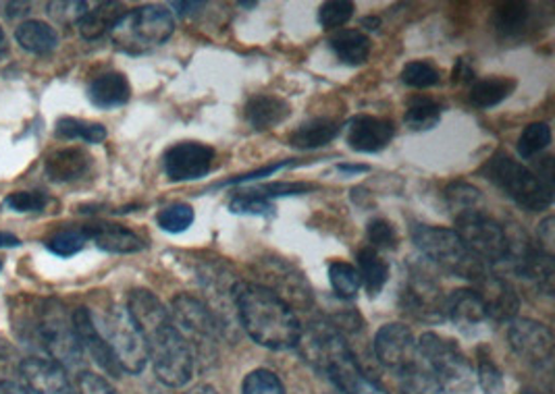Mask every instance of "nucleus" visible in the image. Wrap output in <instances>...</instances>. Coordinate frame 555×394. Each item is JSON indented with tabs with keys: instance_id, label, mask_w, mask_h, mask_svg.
<instances>
[{
	"instance_id": "nucleus-1",
	"label": "nucleus",
	"mask_w": 555,
	"mask_h": 394,
	"mask_svg": "<svg viewBox=\"0 0 555 394\" xmlns=\"http://www.w3.org/2000/svg\"><path fill=\"white\" fill-rule=\"evenodd\" d=\"M127 312L144 337L156 378L171 389L185 386L194 371V357L169 310L149 289H133L127 299Z\"/></svg>"
},
{
	"instance_id": "nucleus-2",
	"label": "nucleus",
	"mask_w": 555,
	"mask_h": 394,
	"mask_svg": "<svg viewBox=\"0 0 555 394\" xmlns=\"http://www.w3.org/2000/svg\"><path fill=\"white\" fill-rule=\"evenodd\" d=\"M235 318L254 343L273 351L294 349L300 343L302 324L294 307L260 283L235 280L231 287Z\"/></svg>"
},
{
	"instance_id": "nucleus-3",
	"label": "nucleus",
	"mask_w": 555,
	"mask_h": 394,
	"mask_svg": "<svg viewBox=\"0 0 555 394\" xmlns=\"http://www.w3.org/2000/svg\"><path fill=\"white\" fill-rule=\"evenodd\" d=\"M15 332L26 341L36 343L61 368L76 370L83 362V349L77 339L74 316L56 299H27L13 307Z\"/></svg>"
},
{
	"instance_id": "nucleus-4",
	"label": "nucleus",
	"mask_w": 555,
	"mask_h": 394,
	"mask_svg": "<svg viewBox=\"0 0 555 394\" xmlns=\"http://www.w3.org/2000/svg\"><path fill=\"white\" fill-rule=\"evenodd\" d=\"M298 346L302 349L306 362L314 370L327 376L341 393H353L364 373L356 362L352 349L335 324L325 320L312 321L302 330Z\"/></svg>"
},
{
	"instance_id": "nucleus-5",
	"label": "nucleus",
	"mask_w": 555,
	"mask_h": 394,
	"mask_svg": "<svg viewBox=\"0 0 555 394\" xmlns=\"http://www.w3.org/2000/svg\"><path fill=\"white\" fill-rule=\"evenodd\" d=\"M482 174L504 194L509 197L514 203L529 212H543L552 206L554 201V189L543 185L539 176L507 156L505 152L493 154L485 167Z\"/></svg>"
},
{
	"instance_id": "nucleus-6",
	"label": "nucleus",
	"mask_w": 555,
	"mask_h": 394,
	"mask_svg": "<svg viewBox=\"0 0 555 394\" xmlns=\"http://www.w3.org/2000/svg\"><path fill=\"white\" fill-rule=\"evenodd\" d=\"M176 31L171 11L165 6L146 4L126 11V15L111 29L115 49L127 54H144L163 47Z\"/></svg>"
},
{
	"instance_id": "nucleus-7",
	"label": "nucleus",
	"mask_w": 555,
	"mask_h": 394,
	"mask_svg": "<svg viewBox=\"0 0 555 394\" xmlns=\"http://www.w3.org/2000/svg\"><path fill=\"white\" fill-rule=\"evenodd\" d=\"M412 241L433 264L470 283H477L485 272L491 271L466 249L462 239L455 235L454 228L416 224L412 226Z\"/></svg>"
},
{
	"instance_id": "nucleus-8",
	"label": "nucleus",
	"mask_w": 555,
	"mask_h": 394,
	"mask_svg": "<svg viewBox=\"0 0 555 394\" xmlns=\"http://www.w3.org/2000/svg\"><path fill=\"white\" fill-rule=\"evenodd\" d=\"M104 343L111 349L121 371L140 373L149 364V349L135 321L131 320L127 307L108 305L101 314L90 312Z\"/></svg>"
},
{
	"instance_id": "nucleus-9",
	"label": "nucleus",
	"mask_w": 555,
	"mask_h": 394,
	"mask_svg": "<svg viewBox=\"0 0 555 394\" xmlns=\"http://www.w3.org/2000/svg\"><path fill=\"white\" fill-rule=\"evenodd\" d=\"M455 235L466 249L477 255L491 271L509 264V233L502 222L491 219L482 210H470L454 216Z\"/></svg>"
},
{
	"instance_id": "nucleus-10",
	"label": "nucleus",
	"mask_w": 555,
	"mask_h": 394,
	"mask_svg": "<svg viewBox=\"0 0 555 394\" xmlns=\"http://www.w3.org/2000/svg\"><path fill=\"white\" fill-rule=\"evenodd\" d=\"M171 318L176 324L179 334L190 346L194 349L198 359L206 364L217 357V346H219V324L215 320L212 312L208 305H204L201 299L179 293L171 301Z\"/></svg>"
},
{
	"instance_id": "nucleus-11",
	"label": "nucleus",
	"mask_w": 555,
	"mask_h": 394,
	"mask_svg": "<svg viewBox=\"0 0 555 394\" xmlns=\"http://www.w3.org/2000/svg\"><path fill=\"white\" fill-rule=\"evenodd\" d=\"M418 359H423V370L430 373L441 386L450 382H460L470 373V366L452 339L439 337L435 332H425L416 343Z\"/></svg>"
},
{
	"instance_id": "nucleus-12",
	"label": "nucleus",
	"mask_w": 555,
	"mask_h": 394,
	"mask_svg": "<svg viewBox=\"0 0 555 394\" xmlns=\"http://www.w3.org/2000/svg\"><path fill=\"white\" fill-rule=\"evenodd\" d=\"M446 299L441 287L427 272L414 271L400 293V305L414 320L441 324L446 320Z\"/></svg>"
},
{
	"instance_id": "nucleus-13",
	"label": "nucleus",
	"mask_w": 555,
	"mask_h": 394,
	"mask_svg": "<svg viewBox=\"0 0 555 394\" xmlns=\"http://www.w3.org/2000/svg\"><path fill=\"white\" fill-rule=\"evenodd\" d=\"M375 355L387 370L405 376L418 368V349L412 330L400 324H385L375 334Z\"/></svg>"
},
{
	"instance_id": "nucleus-14",
	"label": "nucleus",
	"mask_w": 555,
	"mask_h": 394,
	"mask_svg": "<svg viewBox=\"0 0 555 394\" xmlns=\"http://www.w3.org/2000/svg\"><path fill=\"white\" fill-rule=\"evenodd\" d=\"M509 345L534 368H550L554 359V334L541 321L514 318L507 328Z\"/></svg>"
},
{
	"instance_id": "nucleus-15",
	"label": "nucleus",
	"mask_w": 555,
	"mask_h": 394,
	"mask_svg": "<svg viewBox=\"0 0 555 394\" xmlns=\"http://www.w3.org/2000/svg\"><path fill=\"white\" fill-rule=\"evenodd\" d=\"M215 149L201 142H179L165 152V173L171 181H198L210 173Z\"/></svg>"
},
{
	"instance_id": "nucleus-16",
	"label": "nucleus",
	"mask_w": 555,
	"mask_h": 394,
	"mask_svg": "<svg viewBox=\"0 0 555 394\" xmlns=\"http://www.w3.org/2000/svg\"><path fill=\"white\" fill-rule=\"evenodd\" d=\"M20 376L34 394H77L67 370L44 357H29L22 362Z\"/></svg>"
},
{
	"instance_id": "nucleus-17",
	"label": "nucleus",
	"mask_w": 555,
	"mask_h": 394,
	"mask_svg": "<svg viewBox=\"0 0 555 394\" xmlns=\"http://www.w3.org/2000/svg\"><path fill=\"white\" fill-rule=\"evenodd\" d=\"M475 285H477L475 291L482 297V301L487 305L489 318L498 321H512L516 318L520 301L505 278L489 271L485 272Z\"/></svg>"
},
{
	"instance_id": "nucleus-18",
	"label": "nucleus",
	"mask_w": 555,
	"mask_h": 394,
	"mask_svg": "<svg viewBox=\"0 0 555 394\" xmlns=\"http://www.w3.org/2000/svg\"><path fill=\"white\" fill-rule=\"evenodd\" d=\"M396 135V124L389 119H379L371 115H358L348 123L346 140L350 148L362 154H377L387 148Z\"/></svg>"
},
{
	"instance_id": "nucleus-19",
	"label": "nucleus",
	"mask_w": 555,
	"mask_h": 394,
	"mask_svg": "<svg viewBox=\"0 0 555 394\" xmlns=\"http://www.w3.org/2000/svg\"><path fill=\"white\" fill-rule=\"evenodd\" d=\"M260 274L267 276V280H271V285H262V287L271 289L285 303H289V305H294V303L310 305L312 296H310V289H308L300 272L294 271L292 266L279 262L275 258H271V260L262 262Z\"/></svg>"
},
{
	"instance_id": "nucleus-20",
	"label": "nucleus",
	"mask_w": 555,
	"mask_h": 394,
	"mask_svg": "<svg viewBox=\"0 0 555 394\" xmlns=\"http://www.w3.org/2000/svg\"><path fill=\"white\" fill-rule=\"evenodd\" d=\"M74 326H76L77 339L81 343L83 353H88L102 371H106L113 378H119L124 371L119 368L117 359L113 357L108 345L104 343L88 307H77L74 314Z\"/></svg>"
},
{
	"instance_id": "nucleus-21",
	"label": "nucleus",
	"mask_w": 555,
	"mask_h": 394,
	"mask_svg": "<svg viewBox=\"0 0 555 394\" xmlns=\"http://www.w3.org/2000/svg\"><path fill=\"white\" fill-rule=\"evenodd\" d=\"M446 318L468 332L489 320V314L482 297L475 289H457L446 299Z\"/></svg>"
},
{
	"instance_id": "nucleus-22",
	"label": "nucleus",
	"mask_w": 555,
	"mask_h": 394,
	"mask_svg": "<svg viewBox=\"0 0 555 394\" xmlns=\"http://www.w3.org/2000/svg\"><path fill=\"white\" fill-rule=\"evenodd\" d=\"M83 228L88 239L108 253H138L146 247L140 235H135L133 231H129L121 224L101 222V224H88Z\"/></svg>"
},
{
	"instance_id": "nucleus-23",
	"label": "nucleus",
	"mask_w": 555,
	"mask_h": 394,
	"mask_svg": "<svg viewBox=\"0 0 555 394\" xmlns=\"http://www.w3.org/2000/svg\"><path fill=\"white\" fill-rule=\"evenodd\" d=\"M292 115L289 102L273 94H258L248 100L244 108V119L256 131H269L283 123Z\"/></svg>"
},
{
	"instance_id": "nucleus-24",
	"label": "nucleus",
	"mask_w": 555,
	"mask_h": 394,
	"mask_svg": "<svg viewBox=\"0 0 555 394\" xmlns=\"http://www.w3.org/2000/svg\"><path fill=\"white\" fill-rule=\"evenodd\" d=\"M92 167V156L83 148H61L54 149L51 156L47 158V174L56 183H67L76 181L79 176L90 171Z\"/></svg>"
},
{
	"instance_id": "nucleus-25",
	"label": "nucleus",
	"mask_w": 555,
	"mask_h": 394,
	"mask_svg": "<svg viewBox=\"0 0 555 394\" xmlns=\"http://www.w3.org/2000/svg\"><path fill=\"white\" fill-rule=\"evenodd\" d=\"M88 98L96 108L111 110L129 102L131 86L124 74L111 71V74L99 75L88 88Z\"/></svg>"
},
{
	"instance_id": "nucleus-26",
	"label": "nucleus",
	"mask_w": 555,
	"mask_h": 394,
	"mask_svg": "<svg viewBox=\"0 0 555 394\" xmlns=\"http://www.w3.org/2000/svg\"><path fill=\"white\" fill-rule=\"evenodd\" d=\"M124 15H126V6L121 2H96V4H90V9L79 19L77 27L86 40H99L106 31L111 34V29Z\"/></svg>"
},
{
	"instance_id": "nucleus-27",
	"label": "nucleus",
	"mask_w": 555,
	"mask_h": 394,
	"mask_svg": "<svg viewBox=\"0 0 555 394\" xmlns=\"http://www.w3.org/2000/svg\"><path fill=\"white\" fill-rule=\"evenodd\" d=\"M328 44L341 63L352 65V67L364 65L373 50L371 38L366 34H362L360 29H337L328 38Z\"/></svg>"
},
{
	"instance_id": "nucleus-28",
	"label": "nucleus",
	"mask_w": 555,
	"mask_h": 394,
	"mask_svg": "<svg viewBox=\"0 0 555 394\" xmlns=\"http://www.w3.org/2000/svg\"><path fill=\"white\" fill-rule=\"evenodd\" d=\"M358 262V272H360V280L366 287V293L371 297L379 296L383 287L389 280V264L387 260L380 255L377 249L373 247H362L356 255Z\"/></svg>"
},
{
	"instance_id": "nucleus-29",
	"label": "nucleus",
	"mask_w": 555,
	"mask_h": 394,
	"mask_svg": "<svg viewBox=\"0 0 555 394\" xmlns=\"http://www.w3.org/2000/svg\"><path fill=\"white\" fill-rule=\"evenodd\" d=\"M339 135V123L331 119H312L308 123H302L292 135H289V146L298 149L323 148L331 144Z\"/></svg>"
},
{
	"instance_id": "nucleus-30",
	"label": "nucleus",
	"mask_w": 555,
	"mask_h": 394,
	"mask_svg": "<svg viewBox=\"0 0 555 394\" xmlns=\"http://www.w3.org/2000/svg\"><path fill=\"white\" fill-rule=\"evenodd\" d=\"M15 40L31 54H49L59 47V34L54 31V27L38 19L20 25L15 29Z\"/></svg>"
},
{
	"instance_id": "nucleus-31",
	"label": "nucleus",
	"mask_w": 555,
	"mask_h": 394,
	"mask_svg": "<svg viewBox=\"0 0 555 394\" xmlns=\"http://www.w3.org/2000/svg\"><path fill=\"white\" fill-rule=\"evenodd\" d=\"M516 90V79L512 77H487L470 86V102L477 108H493L509 98Z\"/></svg>"
},
{
	"instance_id": "nucleus-32",
	"label": "nucleus",
	"mask_w": 555,
	"mask_h": 394,
	"mask_svg": "<svg viewBox=\"0 0 555 394\" xmlns=\"http://www.w3.org/2000/svg\"><path fill=\"white\" fill-rule=\"evenodd\" d=\"M495 27L505 38H518L530 25V9L527 2H502L495 6Z\"/></svg>"
},
{
	"instance_id": "nucleus-33",
	"label": "nucleus",
	"mask_w": 555,
	"mask_h": 394,
	"mask_svg": "<svg viewBox=\"0 0 555 394\" xmlns=\"http://www.w3.org/2000/svg\"><path fill=\"white\" fill-rule=\"evenodd\" d=\"M56 137L61 140H81L86 144H102L106 140V127L76 117H63L54 127Z\"/></svg>"
},
{
	"instance_id": "nucleus-34",
	"label": "nucleus",
	"mask_w": 555,
	"mask_h": 394,
	"mask_svg": "<svg viewBox=\"0 0 555 394\" xmlns=\"http://www.w3.org/2000/svg\"><path fill=\"white\" fill-rule=\"evenodd\" d=\"M441 121V106L429 96H416L408 102L404 123L412 131H429Z\"/></svg>"
},
{
	"instance_id": "nucleus-35",
	"label": "nucleus",
	"mask_w": 555,
	"mask_h": 394,
	"mask_svg": "<svg viewBox=\"0 0 555 394\" xmlns=\"http://www.w3.org/2000/svg\"><path fill=\"white\" fill-rule=\"evenodd\" d=\"M328 280L335 291V296L341 299H356L360 291V272L348 262H331L328 264Z\"/></svg>"
},
{
	"instance_id": "nucleus-36",
	"label": "nucleus",
	"mask_w": 555,
	"mask_h": 394,
	"mask_svg": "<svg viewBox=\"0 0 555 394\" xmlns=\"http://www.w3.org/2000/svg\"><path fill=\"white\" fill-rule=\"evenodd\" d=\"M229 210L233 214H253V216H273L275 206L269 197L260 194L258 189H246L231 197Z\"/></svg>"
},
{
	"instance_id": "nucleus-37",
	"label": "nucleus",
	"mask_w": 555,
	"mask_h": 394,
	"mask_svg": "<svg viewBox=\"0 0 555 394\" xmlns=\"http://www.w3.org/2000/svg\"><path fill=\"white\" fill-rule=\"evenodd\" d=\"M552 144V127L547 123H530L518 137V154L530 160L539 156L543 149L550 148Z\"/></svg>"
},
{
	"instance_id": "nucleus-38",
	"label": "nucleus",
	"mask_w": 555,
	"mask_h": 394,
	"mask_svg": "<svg viewBox=\"0 0 555 394\" xmlns=\"http://www.w3.org/2000/svg\"><path fill=\"white\" fill-rule=\"evenodd\" d=\"M446 201H448V208L454 212V216L462 212H470V210H482L480 208L482 196H480L479 189L464 181L452 183L446 189Z\"/></svg>"
},
{
	"instance_id": "nucleus-39",
	"label": "nucleus",
	"mask_w": 555,
	"mask_h": 394,
	"mask_svg": "<svg viewBox=\"0 0 555 394\" xmlns=\"http://www.w3.org/2000/svg\"><path fill=\"white\" fill-rule=\"evenodd\" d=\"M88 241L90 239H88L83 226L81 228H67V231L54 233L51 239H47V249L59 258H72V255L79 253Z\"/></svg>"
},
{
	"instance_id": "nucleus-40",
	"label": "nucleus",
	"mask_w": 555,
	"mask_h": 394,
	"mask_svg": "<svg viewBox=\"0 0 555 394\" xmlns=\"http://www.w3.org/2000/svg\"><path fill=\"white\" fill-rule=\"evenodd\" d=\"M439 79H441L439 69L429 61H412L402 69V81L416 90L433 88L439 83Z\"/></svg>"
},
{
	"instance_id": "nucleus-41",
	"label": "nucleus",
	"mask_w": 555,
	"mask_h": 394,
	"mask_svg": "<svg viewBox=\"0 0 555 394\" xmlns=\"http://www.w3.org/2000/svg\"><path fill=\"white\" fill-rule=\"evenodd\" d=\"M194 219H196V214H194L192 206H188V203H173V206H169V208L158 212L156 222L167 233H183V231H188L194 224Z\"/></svg>"
},
{
	"instance_id": "nucleus-42",
	"label": "nucleus",
	"mask_w": 555,
	"mask_h": 394,
	"mask_svg": "<svg viewBox=\"0 0 555 394\" xmlns=\"http://www.w3.org/2000/svg\"><path fill=\"white\" fill-rule=\"evenodd\" d=\"M242 394H287L278 373L271 370H254L244 378Z\"/></svg>"
},
{
	"instance_id": "nucleus-43",
	"label": "nucleus",
	"mask_w": 555,
	"mask_h": 394,
	"mask_svg": "<svg viewBox=\"0 0 555 394\" xmlns=\"http://www.w3.org/2000/svg\"><path fill=\"white\" fill-rule=\"evenodd\" d=\"M353 2L348 0H333V2H325L319 9V24L323 25L325 29H339L352 19Z\"/></svg>"
},
{
	"instance_id": "nucleus-44",
	"label": "nucleus",
	"mask_w": 555,
	"mask_h": 394,
	"mask_svg": "<svg viewBox=\"0 0 555 394\" xmlns=\"http://www.w3.org/2000/svg\"><path fill=\"white\" fill-rule=\"evenodd\" d=\"M51 203V197L42 192H15L4 199V206L13 212L27 214V212H42Z\"/></svg>"
},
{
	"instance_id": "nucleus-45",
	"label": "nucleus",
	"mask_w": 555,
	"mask_h": 394,
	"mask_svg": "<svg viewBox=\"0 0 555 394\" xmlns=\"http://www.w3.org/2000/svg\"><path fill=\"white\" fill-rule=\"evenodd\" d=\"M366 235H369V244H371L373 249H377V251H379V249H383V251H389V249H396L398 244H400V239H398V233H396L393 224H391V222L383 221V219L369 222Z\"/></svg>"
},
{
	"instance_id": "nucleus-46",
	"label": "nucleus",
	"mask_w": 555,
	"mask_h": 394,
	"mask_svg": "<svg viewBox=\"0 0 555 394\" xmlns=\"http://www.w3.org/2000/svg\"><path fill=\"white\" fill-rule=\"evenodd\" d=\"M47 13L51 15L56 24L74 25L79 24V19L86 15L90 9L88 2H49Z\"/></svg>"
},
{
	"instance_id": "nucleus-47",
	"label": "nucleus",
	"mask_w": 555,
	"mask_h": 394,
	"mask_svg": "<svg viewBox=\"0 0 555 394\" xmlns=\"http://www.w3.org/2000/svg\"><path fill=\"white\" fill-rule=\"evenodd\" d=\"M22 357L17 349L9 341L0 339V382H15L13 378L20 373Z\"/></svg>"
},
{
	"instance_id": "nucleus-48",
	"label": "nucleus",
	"mask_w": 555,
	"mask_h": 394,
	"mask_svg": "<svg viewBox=\"0 0 555 394\" xmlns=\"http://www.w3.org/2000/svg\"><path fill=\"white\" fill-rule=\"evenodd\" d=\"M77 394H119L102 376L92 371H81L77 376Z\"/></svg>"
},
{
	"instance_id": "nucleus-49",
	"label": "nucleus",
	"mask_w": 555,
	"mask_h": 394,
	"mask_svg": "<svg viewBox=\"0 0 555 394\" xmlns=\"http://www.w3.org/2000/svg\"><path fill=\"white\" fill-rule=\"evenodd\" d=\"M312 189H317V187L308 185V183H273V185L260 187L258 192L271 199V197L279 196H302V194H308Z\"/></svg>"
},
{
	"instance_id": "nucleus-50",
	"label": "nucleus",
	"mask_w": 555,
	"mask_h": 394,
	"mask_svg": "<svg viewBox=\"0 0 555 394\" xmlns=\"http://www.w3.org/2000/svg\"><path fill=\"white\" fill-rule=\"evenodd\" d=\"M480 382L485 384L487 391H493L495 386L502 384V373L493 366V362L489 357H482V362H480Z\"/></svg>"
},
{
	"instance_id": "nucleus-51",
	"label": "nucleus",
	"mask_w": 555,
	"mask_h": 394,
	"mask_svg": "<svg viewBox=\"0 0 555 394\" xmlns=\"http://www.w3.org/2000/svg\"><path fill=\"white\" fill-rule=\"evenodd\" d=\"M539 249L554 255V219L547 216L539 224Z\"/></svg>"
},
{
	"instance_id": "nucleus-52",
	"label": "nucleus",
	"mask_w": 555,
	"mask_h": 394,
	"mask_svg": "<svg viewBox=\"0 0 555 394\" xmlns=\"http://www.w3.org/2000/svg\"><path fill=\"white\" fill-rule=\"evenodd\" d=\"M289 167V160L285 162H279V165H271V167H264L260 171H254V173L242 174V176H235V179H229L225 185H237V183H246V181H256V179H262V176H271V174L278 173L281 169Z\"/></svg>"
},
{
	"instance_id": "nucleus-53",
	"label": "nucleus",
	"mask_w": 555,
	"mask_h": 394,
	"mask_svg": "<svg viewBox=\"0 0 555 394\" xmlns=\"http://www.w3.org/2000/svg\"><path fill=\"white\" fill-rule=\"evenodd\" d=\"M352 394H387L385 393V389L380 386L379 382H375V380H371V378H366V376H362V380L358 382V386L353 389Z\"/></svg>"
},
{
	"instance_id": "nucleus-54",
	"label": "nucleus",
	"mask_w": 555,
	"mask_h": 394,
	"mask_svg": "<svg viewBox=\"0 0 555 394\" xmlns=\"http://www.w3.org/2000/svg\"><path fill=\"white\" fill-rule=\"evenodd\" d=\"M171 6L181 17H188V15H194L198 9H204V2H173Z\"/></svg>"
},
{
	"instance_id": "nucleus-55",
	"label": "nucleus",
	"mask_w": 555,
	"mask_h": 394,
	"mask_svg": "<svg viewBox=\"0 0 555 394\" xmlns=\"http://www.w3.org/2000/svg\"><path fill=\"white\" fill-rule=\"evenodd\" d=\"M475 74L468 69L466 61H457V67L454 69V83L455 81H470Z\"/></svg>"
},
{
	"instance_id": "nucleus-56",
	"label": "nucleus",
	"mask_w": 555,
	"mask_h": 394,
	"mask_svg": "<svg viewBox=\"0 0 555 394\" xmlns=\"http://www.w3.org/2000/svg\"><path fill=\"white\" fill-rule=\"evenodd\" d=\"M0 394H31L20 382H0Z\"/></svg>"
},
{
	"instance_id": "nucleus-57",
	"label": "nucleus",
	"mask_w": 555,
	"mask_h": 394,
	"mask_svg": "<svg viewBox=\"0 0 555 394\" xmlns=\"http://www.w3.org/2000/svg\"><path fill=\"white\" fill-rule=\"evenodd\" d=\"M22 241L20 237H15L13 233H7V231H0V247H20Z\"/></svg>"
},
{
	"instance_id": "nucleus-58",
	"label": "nucleus",
	"mask_w": 555,
	"mask_h": 394,
	"mask_svg": "<svg viewBox=\"0 0 555 394\" xmlns=\"http://www.w3.org/2000/svg\"><path fill=\"white\" fill-rule=\"evenodd\" d=\"M185 394H219L217 393V389L215 386H210V384H196L194 389H190Z\"/></svg>"
},
{
	"instance_id": "nucleus-59",
	"label": "nucleus",
	"mask_w": 555,
	"mask_h": 394,
	"mask_svg": "<svg viewBox=\"0 0 555 394\" xmlns=\"http://www.w3.org/2000/svg\"><path fill=\"white\" fill-rule=\"evenodd\" d=\"M337 169L341 173H364V171H369V167H360V165H339Z\"/></svg>"
},
{
	"instance_id": "nucleus-60",
	"label": "nucleus",
	"mask_w": 555,
	"mask_h": 394,
	"mask_svg": "<svg viewBox=\"0 0 555 394\" xmlns=\"http://www.w3.org/2000/svg\"><path fill=\"white\" fill-rule=\"evenodd\" d=\"M7 52H9V42H7V36H4V31L0 29V63H2V58L7 56Z\"/></svg>"
},
{
	"instance_id": "nucleus-61",
	"label": "nucleus",
	"mask_w": 555,
	"mask_h": 394,
	"mask_svg": "<svg viewBox=\"0 0 555 394\" xmlns=\"http://www.w3.org/2000/svg\"><path fill=\"white\" fill-rule=\"evenodd\" d=\"M362 25L366 29H379L380 19L379 17H366V19H362Z\"/></svg>"
},
{
	"instance_id": "nucleus-62",
	"label": "nucleus",
	"mask_w": 555,
	"mask_h": 394,
	"mask_svg": "<svg viewBox=\"0 0 555 394\" xmlns=\"http://www.w3.org/2000/svg\"><path fill=\"white\" fill-rule=\"evenodd\" d=\"M242 6H246V9H254L256 6V2H240Z\"/></svg>"
},
{
	"instance_id": "nucleus-63",
	"label": "nucleus",
	"mask_w": 555,
	"mask_h": 394,
	"mask_svg": "<svg viewBox=\"0 0 555 394\" xmlns=\"http://www.w3.org/2000/svg\"><path fill=\"white\" fill-rule=\"evenodd\" d=\"M522 394H543V393H537V391H525Z\"/></svg>"
},
{
	"instance_id": "nucleus-64",
	"label": "nucleus",
	"mask_w": 555,
	"mask_h": 394,
	"mask_svg": "<svg viewBox=\"0 0 555 394\" xmlns=\"http://www.w3.org/2000/svg\"><path fill=\"white\" fill-rule=\"evenodd\" d=\"M2 266H4V264H2V260H0V271H2Z\"/></svg>"
}]
</instances>
